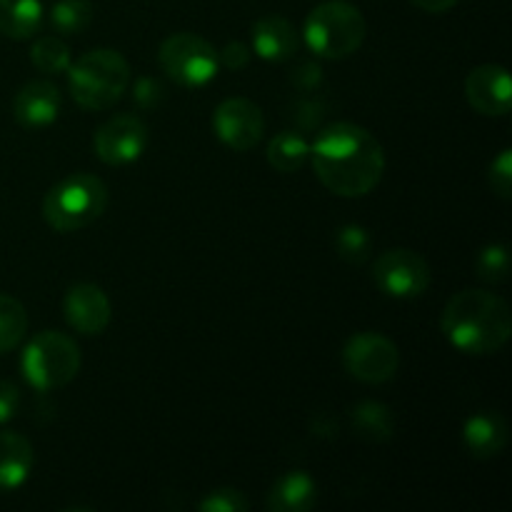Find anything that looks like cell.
I'll return each mask as SVG.
<instances>
[{
	"mask_svg": "<svg viewBox=\"0 0 512 512\" xmlns=\"http://www.w3.org/2000/svg\"><path fill=\"white\" fill-rule=\"evenodd\" d=\"M320 183L340 198L373 193L385 173V153L370 130L355 123H333L310 145Z\"/></svg>",
	"mask_w": 512,
	"mask_h": 512,
	"instance_id": "6da1fadb",
	"label": "cell"
},
{
	"mask_svg": "<svg viewBox=\"0 0 512 512\" xmlns=\"http://www.w3.org/2000/svg\"><path fill=\"white\" fill-rule=\"evenodd\" d=\"M440 330L460 353L493 355L508 345L512 335L510 305L490 290H460L445 303Z\"/></svg>",
	"mask_w": 512,
	"mask_h": 512,
	"instance_id": "7a4b0ae2",
	"label": "cell"
},
{
	"mask_svg": "<svg viewBox=\"0 0 512 512\" xmlns=\"http://www.w3.org/2000/svg\"><path fill=\"white\" fill-rule=\"evenodd\" d=\"M130 85V65L118 50L95 48L80 55L68 68V88L85 110H108Z\"/></svg>",
	"mask_w": 512,
	"mask_h": 512,
	"instance_id": "3957f363",
	"label": "cell"
},
{
	"mask_svg": "<svg viewBox=\"0 0 512 512\" xmlns=\"http://www.w3.org/2000/svg\"><path fill=\"white\" fill-rule=\"evenodd\" d=\"M365 33H368L365 15L348 0H325L315 5L303 28L305 45L325 60H343L358 53Z\"/></svg>",
	"mask_w": 512,
	"mask_h": 512,
	"instance_id": "277c9868",
	"label": "cell"
},
{
	"mask_svg": "<svg viewBox=\"0 0 512 512\" xmlns=\"http://www.w3.org/2000/svg\"><path fill=\"white\" fill-rule=\"evenodd\" d=\"M108 185L93 173H73L55 183L43 200V218L58 233L88 228L108 208Z\"/></svg>",
	"mask_w": 512,
	"mask_h": 512,
	"instance_id": "5b68a950",
	"label": "cell"
},
{
	"mask_svg": "<svg viewBox=\"0 0 512 512\" xmlns=\"http://www.w3.org/2000/svg\"><path fill=\"white\" fill-rule=\"evenodd\" d=\"M20 368L33 388H63L78 375L80 348L70 335L58 333V330H43L25 345Z\"/></svg>",
	"mask_w": 512,
	"mask_h": 512,
	"instance_id": "8992f818",
	"label": "cell"
},
{
	"mask_svg": "<svg viewBox=\"0 0 512 512\" xmlns=\"http://www.w3.org/2000/svg\"><path fill=\"white\" fill-rule=\"evenodd\" d=\"M158 63L173 83L183 88H203L220 70L218 50L195 33H175L160 43Z\"/></svg>",
	"mask_w": 512,
	"mask_h": 512,
	"instance_id": "52a82bcc",
	"label": "cell"
},
{
	"mask_svg": "<svg viewBox=\"0 0 512 512\" xmlns=\"http://www.w3.org/2000/svg\"><path fill=\"white\" fill-rule=\"evenodd\" d=\"M373 280L380 293L398 300H413L428 293L433 273L423 255L408 248H393L375 258Z\"/></svg>",
	"mask_w": 512,
	"mask_h": 512,
	"instance_id": "ba28073f",
	"label": "cell"
},
{
	"mask_svg": "<svg viewBox=\"0 0 512 512\" xmlns=\"http://www.w3.org/2000/svg\"><path fill=\"white\" fill-rule=\"evenodd\" d=\"M343 365L360 383H388L398 373V345L383 333H355L343 348Z\"/></svg>",
	"mask_w": 512,
	"mask_h": 512,
	"instance_id": "9c48e42d",
	"label": "cell"
},
{
	"mask_svg": "<svg viewBox=\"0 0 512 512\" xmlns=\"http://www.w3.org/2000/svg\"><path fill=\"white\" fill-rule=\"evenodd\" d=\"M148 140V125L138 115L123 113L113 115L95 130L93 148L100 163L120 168V165L135 163L148 148Z\"/></svg>",
	"mask_w": 512,
	"mask_h": 512,
	"instance_id": "30bf717a",
	"label": "cell"
},
{
	"mask_svg": "<svg viewBox=\"0 0 512 512\" xmlns=\"http://www.w3.org/2000/svg\"><path fill=\"white\" fill-rule=\"evenodd\" d=\"M213 130L225 148L245 153L263 138L265 115L250 98H228L215 108Z\"/></svg>",
	"mask_w": 512,
	"mask_h": 512,
	"instance_id": "8fae6325",
	"label": "cell"
},
{
	"mask_svg": "<svg viewBox=\"0 0 512 512\" xmlns=\"http://www.w3.org/2000/svg\"><path fill=\"white\" fill-rule=\"evenodd\" d=\"M465 98H468L470 108L478 110L480 115L503 118L512 108L510 73L503 65H478L465 78Z\"/></svg>",
	"mask_w": 512,
	"mask_h": 512,
	"instance_id": "7c38bea8",
	"label": "cell"
},
{
	"mask_svg": "<svg viewBox=\"0 0 512 512\" xmlns=\"http://www.w3.org/2000/svg\"><path fill=\"white\" fill-rule=\"evenodd\" d=\"M65 323L80 335H100L113 320V308L105 290L95 283H78L68 288L63 300Z\"/></svg>",
	"mask_w": 512,
	"mask_h": 512,
	"instance_id": "4fadbf2b",
	"label": "cell"
},
{
	"mask_svg": "<svg viewBox=\"0 0 512 512\" xmlns=\"http://www.w3.org/2000/svg\"><path fill=\"white\" fill-rule=\"evenodd\" d=\"M60 90L50 80H30L15 93L13 115L23 128H48L60 115Z\"/></svg>",
	"mask_w": 512,
	"mask_h": 512,
	"instance_id": "5bb4252c",
	"label": "cell"
},
{
	"mask_svg": "<svg viewBox=\"0 0 512 512\" xmlns=\"http://www.w3.org/2000/svg\"><path fill=\"white\" fill-rule=\"evenodd\" d=\"M510 440L508 420L495 410H480L463 425V445L475 460H493Z\"/></svg>",
	"mask_w": 512,
	"mask_h": 512,
	"instance_id": "9a60e30c",
	"label": "cell"
},
{
	"mask_svg": "<svg viewBox=\"0 0 512 512\" xmlns=\"http://www.w3.org/2000/svg\"><path fill=\"white\" fill-rule=\"evenodd\" d=\"M253 50L268 63H285L298 53V33L283 15H263L253 23Z\"/></svg>",
	"mask_w": 512,
	"mask_h": 512,
	"instance_id": "2e32d148",
	"label": "cell"
},
{
	"mask_svg": "<svg viewBox=\"0 0 512 512\" xmlns=\"http://www.w3.org/2000/svg\"><path fill=\"white\" fill-rule=\"evenodd\" d=\"M318 503V483L305 470H290L280 475L265 498L270 512H308Z\"/></svg>",
	"mask_w": 512,
	"mask_h": 512,
	"instance_id": "e0dca14e",
	"label": "cell"
},
{
	"mask_svg": "<svg viewBox=\"0 0 512 512\" xmlns=\"http://www.w3.org/2000/svg\"><path fill=\"white\" fill-rule=\"evenodd\" d=\"M33 445L18 433H0V490H15L33 470Z\"/></svg>",
	"mask_w": 512,
	"mask_h": 512,
	"instance_id": "ac0fdd59",
	"label": "cell"
},
{
	"mask_svg": "<svg viewBox=\"0 0 512 512\" xmlns=\"http://www.w3.org/2000/svg\"><path fill=\"white\" fill-rule=\"evenodd\" d=\"M43 25L40 0H0V33L13 40H28Z\"/></svg>",
	"mask_w": 512,
	"mask_h": 512,
	"instance_id": "d6986e66",
	"label": "cell"
},
{
	"mask_svg": "<svg viewBox=\"0 0 512 512\" xmlns=\"http://www.w3.org/2000/svg\"><path fill=\"white\" fill-rule=\"evenodd\" d=\"M350 420H353V428L360 438L375 440V443L390 440L395 433L393 410L383 403H375V400H363V403L355 405L350 410Z\"/></svg>",
	"mask_w": 512,
	"mask_h": 512,
	"instance_id": "ffe728a7",
	"label": "cell"
},
{
	"mask_svg": "<svg viewBox=\"0 0 512 512\" xmlns=\"http://www.w3.org/2000/svg\"><path fill=\"white\" fill-rule=\"evenodd\" d=\"M310 158V143L298 130H280L268 145V163L278 173H295Z\"/></svg>",
	"mask_w": 512,
	"mask_h": 512,
	"instance_id": "44dd1931",
	"label": "cell"
},
{
	"mask_svg": "<svg viewBox=\"0 0 512 512\" xmlns=\"http://www.w3.org/2000/svg\"><path fill=\"white\" fill-rule=\"evenodd\" d=\"M93 23V3L90 0H55L50 8V25L60 35H78Z\"/></svg>",
	"mask_w": 512,
	"mask_h": 512,
	"instance_id": "7402d4cb",
	"label": "cell"
},
{
	"mask_svg": "<svg viewBox=\"0 0 512 512\" xmlns=\"http://www.w3.org/2000/svg\"><path fill=\"white\" fill-rule=\"evenodd\" d=\"M28 330V313L13 295H0V355L10 353Z\"/></svg>",
	"mask_w": 512,
	"mask_h": 512,
	"instance_id": "603a6c76",
	"label": "cell"
},
{
	"mask_svg": "<svg viewBox=\"0 0 512 512\" xmlns=\"http://www.w3.org/2000/svg\"><path fill=\"white\" fill-rule=\"evenodd\" d=\"M30 63L45 75H60L70 68V48L58 35H43L30 48Z\"/></svg>",
	"mask_w": 512,
	"mask_h": 512,
	"instance_id": "cb8c5ba5",
	"label": "cell"
},
{
	"mask_svg": "<svg viewBox=\"0 0 512 512\" xmlns=\"http://www.w3.org/2000/svg\"><path fill=\"white\" fill-rule=\"evenodd\" d=\"M373 248V238L368 230L358 223H348L335 233V250L345 263H365Z\"/></svg>",
	"mask_w": 512,
	"mask_h": 512,
	"instance_id": "d4e9b609",
	"label": "cell"
},
{
	"mask_svg": "<svg viewBox=\"0 0 512 512\" xmlns=\"http://www.w3.org/2000/svg\"><path fill=\"white\" fill-rule=\"evenodd\" d=\"M475 270H478V278L483 283H503L508 280L510 275V253H508V245L503 243H493V245H485L480 250L478 260H475Z\"/></svg>",
	"mask_w": 512,
	"mask_h": 512,
	"instance_id": "484cf974",
	"label": "cell"
},
{
	"mask_svg": "<svg viewBox=\"0 0 512 512\" xmlns=\"http://www.w3.org/2000/svg\"><path fill=\"white\" fill-rule=\"evenodd\" d=\"M248 508V498L235 488L210 490V493L198 503V510L203 512H245Z\"/></svg>",
	"mask_w": 512,
	"mask_h": 512,
	"instance_id": "4316f807",
	"label": "cell"
},
{
	"mask_svg": "<svg viewBox=\"0 0 512 512\" xmlns=\"http://www.w3.org/2000/svg\"><path fill=\"white\" fill-rule=\"evenodd\" d=\"M488 180H490V188H493V193L498 195V198L503 200L510 198V190H512V150L510 148L500 150L498 158L490 163Z\"/></svg>",
	"mask_w": 512,
	"mask_h": 512,
	"instance_id": "83f0119b",
	"label": "cell"
},
{
	"mask_svg": "<svg viewBox=\"0 0 512 512\" xmlns=\"http://www.w3.org/2000/svg\"><path fill=\"white\" fill-rule=\"evenodd\" d=\"M20 405V393L13 383L8 380H0V425L8 423L15 418Z\"/></svg>",
	"mask_w": 512,
	"mask_h": 512,
	"instance_id": "f1b7e54d",
	"label": "cell"
},
{
	"mask_svg": "<svg viewBox=\"0 0 512 512\" xmlns=\"http://www.w3.org/2000/svg\"><path fill=\"white\" fill-rule=\"evenodd\" d=\"M218 60L220 65H225V68H233V70H240L248 65L250 60V48L245 43H228L223 48V53H218Z\"/></svg>",
	"mask_w": 512,
	"mask_h": 512,
	"instance_id": "f546056e",
	"label": "cell"
},
{
	"mask_svg": "<svg viewBox=\"0 0 512 512\" xmlns=\"http://www.w3.org/2000/svg\"><path fill=\"white\" fill-rule=\"evenodd\" d=\"M460 0H413V5H418L420 10H425V13H448V10H453L455 5H458Z\"/></svg>",
	"mask_w": 512,
	"mask_h": 512,
	"instance_id": "4dcf8cb0",
	"label": "cell"
}]
</instances>
